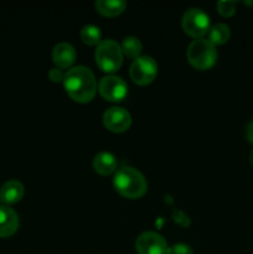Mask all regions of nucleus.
<instances>
[{"label": "nucleus", "instance_id": "obj_12", "mask_svg": "<svg viewBox=\"0 0 253 254\" xmlns=\"http://www.w3.org/2000/svg\"><path fill=\"white\" fill-rule=\"evenodd\" d=\"M22 196H24V186L20 181H7L0 189V200L6 205H14L19 202Z\"/></svg>", "mask_w": 253, "mask_h": 254}, {"label": "nucleus", "instance_id": "obj_4", "mask_svg": "<svg viewBox=\"0 0 253 254\" xmlns=\"http://www.w3.org/2000/svg\"><path fill=\"white\" fill-rule=\"evenodd\" d=\"M188 60L197 69L211 68L217 60L216 46L206 39L195 40L188 49Z\"/></svg>", "mask_w": 253, "mask_h": 254}, {"label": "nucleus", "instance_id": "obj_16", "mask_svg": "<svg viewBox=\"0 0 253 254\" xmlns=\"http://www.w3.org/2000/svg\"><path fill=\"white\" fill-rule=\"evenodd\" d=\"M141 49H143V46H141V42L138 37H126L123 44H122V52H123L126 57H129V59L135 60L138 59V57H140Z\"/></svg>", "mask_w": 253, "mask_h": 254}, {"label": "nucleus", "instance_id": "obj_22", "mask_svg": "<svg viewBox=\"0 0 253 254\" xmlns=\"http://www.w3.org/2000/svg\"><path fill=\"white\" fill-rule=\"evenodd\" d=\"M250 160H251V163H252V165H253V150L251 151V154H250Z\"/></svg>", "mask_w": 253, "mask_h": 254}, {"label": "nucleus", "instance_id": "obj_11", "mask_svg": "<svg viewBox=\"0 0 253 254\" xmlns=\"http://www.w3.org/2000/svg\"><path fill=\"white\" fill-rule=\"evenodd\" d=\"M52 59H54L55 64L59 68H68L73 64L76 60V51L73 47L66 42L56 45L52 52Z\"/></svg>", "mask_w": 253, "mask_h": 254}, {"label": "nucleus", "instance_id": "obj_6", "mask_svg": "<svg viewBox=\"0 0 253 254\" xmlns=\"http://www.w3.org/2000/svg\"><path fill=\"white\" fill-rule=\"evenodd\" d=\"M158 74V64L150 56H140L130 66V77L134 83L145 86L151 83Z\"/></svg>", "mask_w": 253, "mask_h": 254}, {"label": "nucleus", "instance_id": "obj_20", "mask_svg": "<svg viewBox=\"0 0 253 254\" xmlns=\"http://www.w3.org/2000/svg\"><path fill=\"white\" fill-rule=\"evenodd\" d=\"M50 79H52L54 82H60V81H63L64 78V73H62L60 69L57 68H52L49 73Z\"/></svg>", "mask_w": 253, "mask_h": 254}, {"label": "nucleus", "instance_id": "obj_14", "mask_svg": "<svg viewBox=\"0 0 253 254\" xmlns=\"http://www.w3.org/2000/svg\"><path fill=\"white\" fill-rule=\"evenodd\" d=\"M126 2L121 0H99L96 2V9L103 16L114 17L126 10Z\"/></svg>", "mask_w": 253, "mask_h": 254}, {"label": "nucleus", "instance_id": "obj_15", "mask_svg": "<svg viewBox=\"0 0 253 254\" xmlns=\"http://www.w3.org/2000/svg\"><path fill=\"white\" fill-rule=\"evenodd\" d=\"M231 36L230 27L225 24H216L208 31V41L213 45H223L228 41Z\"/></svg>", "mask_w": 253, "mask_h": 254}, {"label": "nucleus", "instance_id": "obj_19", "mask_svg": "<svg viewBox=\"0 0 253 254\" xmlns=\"http://www.w3.org/2000/svg\"><path fill=\"white\" fill-rule=\"evenodd\" d=\"M168 254H193V253L190 246L184 245V243H179V245H175L173 246V247L169 248Z\"/></svg>", "mask_w": 253, "mask_h": 254}, {"label": "nucleus", "instance_id": "obj_1", "mask_svg": "<svg viewBox=\"0 0 253 254\" xmlns=\"http://www.w3.org/2000/svg\"><path fill=\"white\" fill-rule=\"evenodd\" d=\"M63 84L68 96L79 103H88L96 96V78L87 67L77 66L69 69L64 73Z\"/></svg>", "mask_w": 253, "mask_h": 254}, {"label": "nucleus", "instance_id": "obj_9", "mask_svg": "<svg viewBox=\"0 0 253 254\" xmlns=\"http://www.w3.org/2000/svg\"><path fill=\"white\" fill-rule=\"evenodd\" d=\"M103 123L108 130L113 133H122L128 130L131 124L130 114L121 107H112L103 114Z\"/></svg>", "mask_w": 253, "mask_h": 254}, {"label": "nucleus", "instance_id": "obj_7", "mask_svg": "<svg viewBox=\"0 0 253 254\" xmlns=\"http://www.w3.org/2000/svg\"><path fill=\"white\" fill-rule=\"evenodd\" d=\"M98 89L101 96L104 99L111 102H121L126 98L128 93L126 83L117 76H107L101 79L98 84Z\"/></svg>", "mask_w": 253, "mask_h": 254}, {"label": "nucleus", "instance_id": "obj_3", "mask_svg": "<svg viewBox=\"0 0 253 254\" xmlns=\"http://www.w3.org/2000/svg\"><path fill=\"white\" fill-rule=\"evenodd\" d=\"M96 62L103 72H116L121 68L123 62L122 47L113 40H103L97 45Z\"/></svg>", "mask_w": 253, "mask_h": 254}, {"label": "nucleus", "instance_id": "obj_5", "mask_svg": "<svg viewBox=\"0 0 253 254\" xmlns=\"http://www.w3.org/2000/svg\"><path fill=\"white\" fill-rule=\"evenodd\" d=\"M183 29L191 37L202 39L210 31V19L201 9H189L183 16Z\"/></svg>", "mask_w": 253, "mask_h": 254}, {"label": "nucleus", "instance_id": "obj_18", "mask_svg": "<svg viewBox=\"0 0 253 254\" xmlns=\"http://www.w3.org/2000/svg\"><path fill=\"white\" fill-rule=\"evenodd\" d=\"M218 12L222 16H232L236 12V2L235 1H220L217 4Z\"/></svg>", "mask_w": 253, "mask_h": 254}, {"label": "nucleus", "instance_id": "obj_10", "mask_svg": "<svg viewBox=\"0 0 253 254\" xmlns=\"http://www.w3.org/2000/svg\"><path fill=\"white\" fill-rule=\"evenodd\" d=\"M19 227V217L9 206H0V237L6 238L14 235Z\"/></svg>", "mask_w": 253, "mask_h": 254}, {"label": "nucleus", "instance_id": "obj_13", "mask_svg": "<svg viewBox=\"0 0 253 254\" xmlns=\"http://www.w3.org/2000/svg\"><path fill=\"white\" fill-rule=\"evenodd\" d=\"M93 169L101 175H111L117 170V160L111 153L97 154L93 160Z\"/></svg>", "mask_w": 253, "mask_h": 254}, {"label": "nucleus", "instance_id": "obj_23", "mask_svg": "<svg viewBox=\"0 0 253 254\" xmlns=\"http://www.w3.org/2000/svg\"><path fill=\"white\" fill-rule=\"evenodd\" d=\"M0 201H1V200H0Z\"/></svg>", "mask_w": 253, "mask_h": 254}, {"label": "nucleus", "instance_id": "obj_17", "mask_svg": "<svg viewBox=\"0 0 253 254\" xmlns=\"http://www.w3.org/2000/svg\"><path fill=\"white\" fill-rule=\"evenodd\" d=\"M101 31L98 27L93 25H87L81 30V39L87 45H91V46L98 45L101 42Z\"/></svg>", "mask_w": 253, "mask_h": 254}, {"label": "nucleus", "instance_id": "obj_21", "mask_svg": "<svg viewBox=\"0 0 253 254\" xmlns=\"http://www.w3.org/2000/svg\"><path fill=\"white\" fill-rule=\"evenodd\" d=\"M246 135H247L248 141L253 144V121L247 126V129H246Z\"/></svg>", "mask_w": 253, "mask_h": 254}, {"label": "nucleus", "instance_id": "obj_2", "mask_svg": "<svg viewBox=\"0 0 253 254\" xmlns=\"http://www.w3.org/2000/svg\"><path fill=\"white\" fill-rule=\"evenodd\" d=\"M116 190L126 198H139L148 189L145 178L133 168L119 169L113 179Z\"/></svg>", "mask_w": 253, "mask_h": 254}, {"label": "nucleus", "instance_id": "obj_8", "mask_svg": "<svg viewBox=\"0 0 253 254\" xmlns=\"http://www.w3.org/2000/svg\"><path fill=\"white\" fill-rule=\"evenodd\" d=\"M138 254H168L169 246L163 236L155 232H145L136 238Z\"/></svg>", "mask_w": 253, "mask_h": 254}]
</instances>
